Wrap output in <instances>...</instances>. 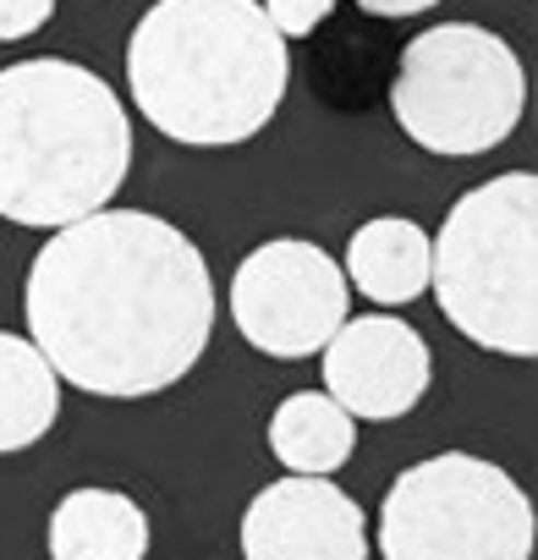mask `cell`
<instances>
[{
    "mask_svg": "<svg viewBox=\"0 0 538 560\" xmlns=\"http://www.w3.org/2000/svg\"><path fill=\"white\" fill-rule=\"evenodd\" d=\"M56 0H0V39H28L50 23Z\"/></svg>",
    "mask_w": 538,
    "mask_h": 560,
    "instance_id": "obj_15",
    "label": "cell"
},
{
    "mask_svg": "<svg viewBox=\"0 0 538 560\" xmlns=\"http://www.w3.org/2000/svg\"><path fill=\"white\" fill-rule=\"evenodd\" d=\"M292 83L286 39L258 0H154L127 39L138 116L171 143L231 149L276 121Z\"/></svg>",
    "mask_w": 538,
    "mask_h": 560,
    "instance_id": "obj_2",
    "label": "cell"
},
{
    "mask_svg": "<svg viewBox=\"0 0 538 560\" xmlns=\"http://www.w3.org/2000/svg\"><path fill=\"white\" fill-rule=\"evenodd\" d=\"M347 303L352 287L341 264L303 236L253 247L231 275V319L269 358H314L341 330Z\"/></svg>",
    "mask_w": 538,
    "mask_h": 560,
    "instance_id": "obj_7",
    "label": "cell"
},
{
    "mask_svg": "<svg viewBox=\"0 0 538 560\" xmlns=\"http://www.w3.org/2000/svg\"><path fill=\"white\" fill-rule=\"evenodd\" d=\"M23 308L56 380L132 401L171 390L203 358L214 280L182 225L143 209H94L39 247Z\"/></svg>",
    "mask_w": 538,
    "mask_h": 560,
    "instance_id": "obj_1",
    "label": "cell"
},
{
    "mask_svg": "<svg viewBox=\"0 0 538 560\" xmlns=\"http://www.w3.org/2000/svg\"><path fill=\"white\" fill-rule=\"evenodd\" d=\"M56 412H61V380L45 363V352L12 330H0V456L39 445Z\"/></svg>",
    "mask_w": 538,
    "mask_h": 560,
    "instance_id": "obj_13",
    "label": "cell"
},
{
    "mask_svg": "<svg viewBox=\"0 0 538 560\" xmlns=\"http://www.w3.org/2000/svg\"><path fill=\"white\" fill-rule=\"evenodd\" d=\"M347 287L385 303V308H401V303H418L429 292V236L418 220H401V214H379L369 225L352 231L347 242Z\"/></svg>",
    "mask_w": 538,
    "mask_h": 560,
    "instance_id": "obj_11",
    "label": "cell"
},
{
    "mask_svg": "<svg viewBox=\"0 0 538 560\" xmlns=\"http://www.w3.org/2000/svg\"><path fill=\"white\" fill-rule=\"evenodd\" d=\"M330 12H336V0H264V18H269V28H276L281 39L314 34Z\"/></svg>",
    "mask_w": 538,
    "mask_h": 560,
    "instance_id": "obj_14",
    "label": "cell"
},
{
    "mask_svg": "<svg viewBox=\"0 0 538 560\" xmlns=\"http://www.w3.org/2000/svg\"><path fill=\"white\" fill-rule=\"evenodd\" d=\"M358 7L374 12V18H418V12L440 7V0H358Z\"/></svg>",
    "mask_w": 538,
    "mask_h": 560,
    "instance_id": "obj_16",
    "label": "cell"
},
{
    "mask_svg": "<svg viewBox=\"0 0 538 560\" xmlns=\"http://www.w3.org/2000/svg\"><path fill=\"white\" fill-rule=\"evenodd\" d=\"M385 560H533V505L522 483L467 451L407 467L379 505Z\"/></svg>",
    "mask_w": 538,
    "mask_h": 560,
    "instance_id": "obj_6",
    "label": "cell"
},
{
    "mask_svg": "<svg viewBox=\"0 0 538 560\" xmlns=\"http://www.w3.org/2000/svg\"><path fill=\"white\" fill-rule=\"evenodd\" d=\"M149 516L121 489H72L50 511V560H143Z\"/></svg>",
    "mask_w": 538,
    "mask_h": 560,
    "instance_id": "obj_10",
    "label": "cell"
},
{
    "mask_svg": "<svg viewBox=\"0 0 538 560\" xmlns=\"http://www.w3.org/2000/svg\"><path fill=\"white\" fill-rule=\"evenodd\" d=\"M319 352H325V396H336L352 418L369 423H390L412 412L434 369L429 341L396 314L341 319V330Z\"/></svg>",
    "mask_w": 538,
    "mask_h": 560,
    "instance_id": "obj_9",
    "label": "cell"
},
{
    "mask_svg": "<svg viewBox=\"0 0 538 560\" xmlns=\"http://www.w3.org/2000/svg\"><path fill=\"white\" fill-rule=\"evenodd\" d=\"M132 165L116 89L61 56L0 72V220L56 231L105 209Z\"/></svg>",
    "mask_w": 538,
    "mask_h": 560,
    "instance_id": "obj_3",
    "label": "cell"
},
{
    "mask_svg": "<svg viewBox=\"0 0 538 560\" xmlns=\"http://www.w3.org/2000/svg\"><path fill=\"white\" fill-rule=\"evenodd\" d=\"M242 560H369V516L330 472H292L242 511Z\"/></svg>",
    "mask_w": 538,
    "mask_h": 560,
    "instance_id": "obj_8",
    "label": "cell"
},
{
    "mask_svg": "<svg viewBox=\"0 0 538 560\" xmlns=\"http://www.w3.org/2000/svg\"><path fill=\"white\" fill-rule=\"evenodd\" d=\"M429 292L483 352H538V176L505 171L461 192L429 242Z\"/></svg>",
    "mask_w": 538,
    "mask_h": 560,
    "instance_id": "obj_4",
    "label": "cell"
},
{
    "mask_svg": "<svg viewBox=\"0 0 538 560\" xmlns=\"http://www.w3.org/2000/svg\"><path fill=\"white\" fill-rule=\"evenodd\" d=\"M352 445H358V418L325 390H297L269 418V451L292 472H336L347 467Z\"/></svg>",
    "mask_w": 538,
    "mask_h": 560,
    "instance_id": "obj_12",
    "label": "cell"
},
{
    "mask_svg": "<svg viewBox=\"0 0 538 560\" xmlns=\"http://www.w3.org/2000/svg\"><path fill=\"white\" fill-rule=\"evenodd\" d=\"M527 105V72L516 50L478 23H440L407 39L390 83L401 132L445 160L500 149Z\"/></svg>",
    "mask_w": 538,
    "mask_h": 560,
    "instance_id": "obj_5",
    "label": "cell"
}]
</instances>
